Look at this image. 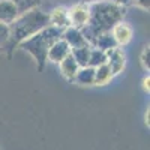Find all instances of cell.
Returning <instances> with one entry per match:
<instances>
[{"label": "cell", "mask_w": 150, "mask_h": 150, "mask_svg": "<svg viewBox=\"0 0 150 150\" xmlns=\"http://www.w3.org/2000/svg\"><path fill=\"white\" fill-rule=\"evenodd\" d=\"M59 65H60V72H62V75H63L68 81H74V80H75V75H77V72H78V69H80V66L77 65V62L74 60L72 54L66 56Z\"/></svg>", "instance_id": "cell-11"}, {"label": "cell", "mask_w": 150, "mask_h": 150, "mask_svg": "<svg viewBox=\"0 0 150 150\" xmlns=\"http://www.w3.org/2000/svg\"><path fill=\"white\" fill-rule=\"evenodd\" d=\"M108 2H112L116 5H120V6H128L132 3V0H108Z\"/></svg>", "instance_id": "cell-21"}, {"label": "cell", "mask_w": 150, "mask_h": 150, "mask_svg": "<svg viewBox=\"0 0 150 150\" xmlns=\"http://www.w3.org/2000/svg\"><path fill=\"white\" fill-rule=\"evenodd\" d=\"M150 48H149V45L147 47H144V50H143V53H141V63H143V66L146 68V69H149L150 68Z\"/></svg>", "instance_id": "cell-19"}, {"label": "cell", "mask_w": 150, "mask_h": 150, "mask_svg": "<svg viewBox=\"0 0 150 150\" xmlns=\"http://www.w3.org/2000/svg\"><path fill=\"white\" fill-rule=\"evenodd\" d=\"M89 15H90L89 3H74L68 9V18H69L71 27L80 29V30H83L87 26Z\"/></svg>", "instance_id": "cell-4"}, {"label": "cell", "mask_w": 150, "mask_h": 150, "mask_svg": "<svg viewBox=\"0 0 150 150\" xmlns=\"http://www.w3.org/2000/svg\"><path fill=\"white\" fill-rule=\"evenodd\" d=\"M62 39L66 41L68 45L72 48H80V47H86L89 45V42H87V39L84 38L83 32L80 29H75V27H66L63 30V33H62Z\"/></svg>", "instance_id": "cell-8"}, {"label": "cell", "mask_w": 150, "mask_h": 150, "mask_svg": "<svg viewBox=\"0 0 150 150\" xmlns=\"http://www.w3.org/2000/svg\"><path fill=\"white\" fill-rule=\"evenodd\" d=\"M9 41V26L0 23V47H3Z\"/></svg>", "instance_id": "cell-18"}, {"label": "cell", "mask_w": 150, "mask_h": 150, "mask_svg": "<svg viewBox=\"0 0 150 150\" xmlns=\"http://www.w3.org/2000/svg\"><path fill=\"white\" fill-rule=\"evenodd\" d=\"M90 50H92V45H86V47H80V48H72V50H71V54H72L74 60L77 62V65H78L80 68L89 66Z\"/></svg>", "instance_id": "cell-13"}, {"label": "cell", "mask_w": 150, "mask_h": 150, "mask_svg": "<svg viewBox=\"0 0 150 150\" xmlns=\"http://www.w3.org/2000/svg\"><path fill=\"white\" fill-rule=\"evenodd\" d=\"M62 33L63 30H60L57 27L53 26H47L42 30H39L38 33H35L33 36L24 39L23 42H20L18 45L24 50V51L30 53L39 69H44L45 66V62H47V54H48V50L51 48V45L59 41L62 38Z\"/></svg>", "instance_id": "cell-3"}, {"label": "cell", "mask_w": 150, "mask_h": 150, "mask_svg": "<svg viewBox=\"0 0 150 150\" xmlns=\"http://www.w3.org/2000/svg\"><path fill=\"white\" fill-rule=\"evenodd\" d=\"M149 83H150V78H149V77H146V78H144V81H143V84H144V90H146V92H149V89H150Z\"/></svg>", "instance_id": "cell-22"}, {"label": "cell", "mask_w": 150, "mask_h": 150, "mask_svg": "<svg viewBox=\"0 0 150 150\" xmlns=\"http://www.w3.org/2000/svg\"><path fill=\"white\" fill-rule=\"evenodd\" d=\"M71 54V47L68 45L66 41H63L60 38L59 41H56L51 48L48 50V54H47V60L53 62V63H60L62 60H63L66 56Z\"/></svg>", "instance_id": "cell-6"}, {"label": "cell", "mask_w": 150, "mask_h": 150, "mask_svg": "<svg viewBox=\"0 0 150 150\" xmlns=\"http://www.w3.org/2000/svg\"><path fill=\"white\" fill-rule=\"evenodd\" d=\"M47 26H50L48 14L39 8L30 9L24 14H20L14 23L9 24V41L12 45H18Z\"/></svg>", "instance_id": "cell-2"}, {"label": "cell", "mask_w": 150, "mask_h": 150, "mask_svg": "<svg viewBox=\"0 0 150 150\" xmlns=\"http://www.w3.org/2000/svg\"><path fill=\"white\" fill-rule=\"evenodd\" d=\"M112 77H114V75H112L111 69L107 66V63L95 68V84L96 86H105V84H108L112 80Z\"/></svg>", "instance_id": "cell-14"}, {"label": "cell", "mask_w": 150, "mask_h": 150, "mask_svg": "<svg viewBox=\"0 0 150 150\" xmlns=\"http://www.w3.org/2000/svg\"><path fill=\"white\" fill-rule=\"evenodd\" d=\"M132 3H135L137 6H140V8H143V9H149L150 0H132Z\"/></svg>", "instance_id": "cell-20"}, {"label": "cell", "mask_w": 150, "mask_h": 150, "mask_svg": "<svg viewBox=\"0 0 150 150\" xmlns=\"http://www.w3.org/2000/svg\"><path fill=\"white\" fill-rule=\"evenodd\" d=\"M89 9H90L89 23L81 30L89 45L95 42V39L99 35L111 32V29L117 23H120L123 17L126 15V6H120L112 2L98 0V2L89 5Z\"/></svg>", "instance_id": "cell-1"}, {"label": "cell", "mask_w": 150, "mask_h": 150, "mask_svg": "<svg viewBox=\"0 0 150 150\" xmlns=\"http://www.w3.org/2000/svg\"><path fill=\"white\" fill-rule=\"evenodd\" d=\"M48 20H50V26L57 27L60 30H65L66 27H69V18H68V8L65 6H57L51 11V14H48Z\"/></svg>", "instance_id": "cell-9"}, {"label": "cell", "mask_w": 150, "mask_h": 150, "mask_svg": "<svg viewBox=\"0 0 150 150\" xmlns=\"http://www.w3.org/2000/svg\"><path fill=\"white\" fill-rule=\"evenodd\" d=\"M20 12L12 0H0V23L9 26L11 23H14Z\"/></svg>", "instance_id": "cell-10"}, {"label": "cell", "mask_w": 150, "mask_h": 150, "mask_svg": "<svg viewBox=\"0 0 150 150\" xmlns=\"http://www.w3.org/2000/svg\"><path fill=\"white\" fill-rule=\"evenodd\" d=\"M12 2L15 3V6H17L20 14H24V12H27L30 9L38 8L42 3V0H12Z\"/></svg>", "instance_id": "cell-17"}, {"label": "cell", "mask_w": 150, "mask_h": 150, "mask_svg": "<svg viewBox=\"0 0 150 150\" xmlns=\"http://www.w3.org/2000/svg\"><path fill=\"white\" fill-rule=\"evenodd\" d=\"M75 3H89V2H98V0H72Z\"/></svg>", "instance_id": "cell-23"}, {"label": "cell", "mask_w": 150, "mask_h": 150, "mask_svg": "<svg viewBox=\"0 0 150 150\" xmlns=\"http://www.w3.org/2000/svg\"><path fill=\"white\" fill-rule=\"evenodd\" d=\"M74 81H77L80 86H93L95 84V68L92 66L80 68Z\"/></svg>", "instance_id": "cell-12"}, {"label": "cell", "mask_w": 150, "mask_h": 150, "mask_svg": "<svg viewBox=\"0 0 150 150\" xmlns=\"http://www.w3.org/2000/svg\"><path fill=\"white\" fill-rule=\"evenodd\" d=\"M110 33H111L112 38H114V41H116L117 47L128 45V44L131 42V39H132V29H131L129 24L123 23V21L117 23L116 26L111 29Z\"/></svg>", "instance_id": "cell-7"}, {"label": "cell", "mask_w": 150, "mask_h": 150, "mask_svg": "<svg viewBox=\"0 0 150 150\" xmlns=\"http://www.w3.org/2000/svg\"><path fill=\"white\" fill-rule=\"evenodd\" d=\"M92 47L99 48V50H102V51H107V50H110V48L117 47V44H116V41H114V38L111 36V33L108 32V33L99 35L96 39H95V42L92 44Z\"/></svg>", "instance_id": "cell-15"}, {"label": "cell", "mask_w": 150, "mask_h": 150, "mask_svg": "<svg viewBox=\"0 0 150 150\" xmlns=\"http://www.w3.org/2000/svg\"><path fill=\"white\" fill-rule=\"evenodd\" d=\"M104 63H107V54H105V51L92 47V50H90V57H89V66L98 68V66H101V65H104Z\"/></svg>", "instance_id": "cell-16"}, {"label": "cell", "mask_w": 150, "mask_h": 150, "mask_svg": "<svg viewBox=\"0 0 150 150\" xmlns=\"http://www.w3.org/2000/svg\"><path fill=\"white\" fill-rule=\"evenodd\" d=\"M105 54H107V66L111 69L112 75H119L125 69V65H126L125 53L119 47H114V48L107 50Z\"/></svg>", "instance_id": "cell-5"}]
</instances>
